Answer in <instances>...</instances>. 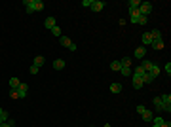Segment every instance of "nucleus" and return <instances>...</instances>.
<instances>
[{"instance_id":"f257e3e1","label":"nucleus","mask_w":171,"mask_h":127,"mask_svg":"<svg viewBox=\"0 0 171 127\" xmlns=\"http://www.w3.org/2000/svg\"><path fill=\"white\" fill-rule=\"evenodd\" d=\"M150 11H152V4H150V2H141V6H139V13H141V15H145V17H148Z\"/></svg>"},{"instance_id":"f03ea898","label":"nucleus","mask_w":171,"mask_h":127,"mask_svg":"<svg viewBox=\"0 0 171 127\" xmlns=\"http://www.w3.org/2000/svg\"><path fill=\"white\" fill-rule=\"evenodd\" d=\"M162 104H164V112H171V95H162Z\"/></svg>"},{"instance_id":"7ed1b4c3","label":"nucleus","mask_w":171,"mask_h":127,"mask_svg":"<svg viewBox=\"0 0 171 127\" xmlns=\"http://www.w3.org/2000/svg\"><path fill=\"white\" fill-rule=\"evenodd\" d=\"M15 91H17L19 99H25V97H27V93H28V85H27V84H23V82H21V84H19V87H17Z\"/></svg>"},{"instance_id":"20e7f679","label":"nucleus","mask_w":171,"mask_h":127,"mask_svg":"<svg viewBox=\"0 0 171 127\" xmlns=\"http://www.w3.org/2000/svg\"><path fill=\"white\" fill-rule=\"evenodd\" d=\"M89 8H91V11H101L105 8V2H103V0H91Z\"/></svg>"},{"instance_id":"39448f33","label":"nucleus","mask_w":171,"mask_h":127,"mask_svg":"<svg viewBox=\"0 0 171 127\" xmlns=\"http://www.w3.org/2000/svg\"><path fill=\"white\" fill-rule=\"evenodd\" d=\"M133 55H135L137 59H145V55H146V49H145V47L141 46V47H137V49L133 51Z\"/></svg>"},{"instance_id":"423d86ee","label":"nucleus","mask_w":171,"mask_h":127,"mask_svg":"<svg viewBox=\"0 0 171 127\" xmlns=\"http://www.w3.org/2000/svg\"><path fill=\"white\" fill-rule=\"evenodd\" d=\"M141 40H142V44H145V46H150V44H152L154 40H152V36H150V32H145L141 36Z\"/></svg>"},{"instance_id":"0eeeda50","label":"nucleus","mask_w":171,"mask_h":127,"mask_svg":"<svg viewBox=\"0 0 171 127\" xmlns=\"http://www.w3.org/2000/svg\"><path fill=\"white\" fill-rule=\"evenodd\" d=\"M148 74H150V76H152V78H156L158 74H160V66H158V65H154V63H152V66H150Z\"/></svg>"},{"instance_id":"6e6552de","label":"nucleus","mask_w":171,"mask_h":127,"mask_svg":"<svg viewBox=\"0 0 171 127\" xmlns=\"http://www.w3.org/2000/svg\"><path fill=\"white\" fill-rule=\"evenodd\" d=\"M152 104L156 106L160 112H164V104H162V99H160V97H154V99H152Z\"/></svg>"},{"instance_id":"1a4fd4ad","label":"nucleus","mask_w":171,"mask_h":127,"mask_svg":"<svg viewBox=\"0 0 171 127\" xmlns=\"http://www.w3.org/2000/svg\"><path fill=\"white\" fill-rule=\"evenodd\" d=\"M44 25H46V29H48V30H51V29L55 27V17H48L46 21H44Z\"/></svg>"},{"instance_id":"9d476101","label":"nucleus","mask_w":171,"mask_h":127,"mask_svg":"<svg viewBox=\"0 0 171 127\" xmlns=\"http://www.w3.org/2000/svg\"><path fill=\"white\" fill-rule=\"evenodd\" d=\"M53 68L55 70H63L65 68V61H63V59H55V61H53Z\"/></svg>"},{"instance_id":"9b49d317","label":"nucleus","mask_w":171,"mask_h":127,"mask_svg":"<svg viewBox=\"0 0 171 127\" xmlns=\"http://www.w3.org/2000/svg\"><path fill=\"white\" fill-rule=\"evenodd\" d=\"M142 85H145V84H142V80H141L139 76H135V74H133V87H135V89H141Z\"/></svg>"},{"instance_id":"f8f14e48","label":"nucleus","mask_w":171,"mask_h":127,"mask_svg":"<svg viewBox=\"0 0 171 127\" xmlns=\"http://www.w3.org/2000/svg\"><path fill=\"white\" fill-rule=\"evenodd\" d=\"M32 6H34V11H42L44 10V2H42V0H32Z\"/></svg>"},{"instance_id":"ddd939ff","label":"nucleus","mask_w":171,"mask_h":127,"mask_svg":"<svg viewBox=\"0 0 171 127\" xmlns=\"http://www.w3.org/2000/svg\"><path fill=\"white\" fill-rule=\"evenodd\" d=\"M44 63H46V57H42V55H36V57H34V66H38V68H40Z\"/></svg>"},{"instance_id":"4468645a","label":"nucleus","mask_w":171,"mask_h":127,"mask_svg":"<svg viewBox=\"0 0 171 127\" xmlns=\"http://www.w3.org/2000/svg\"><path fill=\"white\" fill-rule=\"evenodd\" d=\"M110 91L112 93H122V84H118V82L110 84Z\"/></svg>"},{"instance_id":"2eb2a0df","label":"nucleus","mask_w":171,"mask_h":127,"mask_svg":"<svg viewBox=\"0 0 171 127\" xmlns=\"http://www.w3.org/2000/svg\"><path fill=\"white\" fill-rule=\"evenodd\" d=\"M150 46H152L154 49H162V47H164V40H162V38H158V40H154Z\"/></svg>"},{"instance_id":"dca6fc26","label":"nucleus","mask_w":171,"mask_h":127,"mask_svg":"<svg viewBox=\"0 0 171 127\" xmlns=\"http://www.w3.org/2000/svg\"><path fill=\"white\" fill-rule=\"evenodd\" d=\"M139 10H129V17H131V23H137V17H139Z\"/></svg>"},{"instance_id":"f3484780","label":"nucleus","mask_w":171,"mask_h":127,"mask_svg":"<svg viewBox=\"0 0 171 127\" xmlns=\"http://www.w3.org/2000/svg\"><path fill=\"white\" fill-rule=\"evenodd\" d=\"M19 84H21V80H19V78H10V87H11V89H17Z\"/></svg>"},{"instance_id":"a211bd4d","label":"nucleus","mask_w":171,"mask_h":127,"mask_svg":"<svg viewBox=\"0 0 171 127\" xmlns=\"http://www.w3.org/2000/svg\"><path fill=\"white\" fill-rule=\"evenodd\" d=\"M59 40H61V46H65V47H71V44H72V40L68 36H61Z\"/></svg>"},{"instance_id":"6ab92c4d","label":"nucleus","mask_w":171,"mask_h":127,"mask_svg":"<svg viewBox=\"0 0 171 127\" xmlns=\"http://www.w3.org/2000/svg\"><path fill=\"white\" fill-rule=\"evenodd\" d=\"M141 80H142V84H152V80H154V78L150 76L148 72H145V74H142V78H141Z\"/></svg>"},{"instance_id":"aec40b11","label":"nucleus","mask_w":171,"mask_h":127,"mask_svg":"<svg viewBox=\"0 0 171 127\" xmlns=\"http://www.w3.org/2000/svg\"><path fill=\"white\" fill-rule=\"evenodd\" d=\"M141 116H142V120H145V121H152V118H154V116H152V112H148V110H145Z\"/></svg>"},{"instance_id":"412c9836","label":"nucleus","mask_w":171,"mask_h":127,"mask_svg":"<svg viewBox=\"0 0 171 127\" xmlns=\"http://www.w3.org/2000/svg\"><path fill=\"white\" fill-rule=\"evenodd\" d=\"M25 6H27V13H34V6H32V0H25Z\"/></svg>"},{"instance_id":"4be33fe9","label":"nucleus","mask_w":171,"mask_h":127,"mask_svg":"<svg viewBox=\"0 0 171 127\" xmlns=\"http://www.w3.org/2000/svg\"><path fill=\"white\" fill-rule=\"evenodd\" d=\"M164 121H165V120H164V118H160V116H158V118H152V125H154V127H160Z\"/></svg>"},{"instance_id":"5701e85b","label":"nucleus","mask_w":171,"mask_h":127,"mask_svg":"<svg viewBox=\"0 0 171 127\" xmlns=\"http://www.w3.org/2000/svg\"><path fill=\"white\" fill-rule=\"evenodd\" d=\"M141 2L139 0H129V10H139Z\"/></svg>"},{"instance_id":"b1692460","label":"nucleus","mask_w":171,"mask_h":127,"mask_svg":"<svg viewBox=\"0 0 171 127\" xmlns=\"http://www.w3.org/2000/svg\"><path fill=\"white\" fill-rule=\"evenodd\" d=\"M122 74H124V76H131L133 74V70H131V66H122Z\"/></svg>"},{"instance_id":"393cba45","label":"nucleus","mask_w":171,"mask_h":127,"mask_svg":"<svg viewBox=\"0 0 171 127\" xmlns=\"http://www.w3.org/2000/svg\"><path fill=\"white\" fill-rule=\"evenodd\" d=\"M146 23H148V17H145V15L137 17V25H146Z\"/></svg>"},{"instance_id":"a878e982","label":"nucleus","mask_w":171,"mask_h":127,"mask_svg":"<svg viewBox=\"0 0 171 127\" xmlns=\"http://www.w3.org/2000/svg\"><path fill=\"white\" fill-rule=\"evenodd\" d=\"M150 36H152V40H158V38H162V32L158 29H154L152 32H150Z\"/></svg>"},{"instance_id":"bb28decb","label":"nucleus","mask_w":171,"mask_h":127,"mask_svg":"<svg viewBox=\"0 0 171 127\" xmlns=\"http://www.w3.org/2000/svg\"><path fill=\"white\" fill-rule=\"evenodd\" d=\"M120 65H122V66H131V57H124V59L120 61Z\"/></svg>"},{"instance_id":"cd10ccee","label":"nucleus","mask_w":171,"mask_h":127,"mask_svg":"<svg viewBox=\"0 0 171 127\" xmlns=\"http://www.w3.org/2000/svg\"><path fill=\"white\" fill-rule=\"evenodd\" d=\"M142 70H145V72H148V70H150V66H152V61H142Z\"/></svg>"},{"instance_id":"c85d7f7f","label":"nucleus","mask_w":171,"mask_h":127,"mask_svg":"<svg viewBox=\"0 0 171 127\" xmlns=\"http://www.w3.org/2000/svg\"><path fill=\"white\" fill-rule=\"evenodd\" d=\"M110 68H112V70H120V68H122L120 61H112V63H110Z\"/></svg>"},{"instance_id":"c756f323","label":"nucleus","mask_w":171,"mask_h":127,"mask_svg":"<svg viewBox=\"0 0 171 127\" xmlns=\"http://www.w3.org/2000/svg\"><path fill=\"white\" fill-rule=\"evenodd\" d=\"M133 74H135V76H139V78H142V74H145L142 66H137V68H135V72H133Z\"/></svg>"},{"instance_id":"7c9ffc66","label":"nucleus","mask_w":171,"mask_h":127,"mask_svg":"<svg viewBox=\"0 0 171 127\" xmlns=\"http://www.w3.org/2000/svg\"><path fill=\"white\" fill-rule=\"evenodd\" d=\"M51 34H55V36H59V38H61V29H59V27L55 25L53 29H51Z\"/></svg>"},{"instance_id":"2f4dec72","label":"nucleus","mask_w":171,"mask_h":127,"mask_svg":"<svg viewBox=\"0 0 171 127\" xmlns=\"http://www.w3.org/2000/svg\"><path fill=\"white\" fill-rule=\"evenodd\" d=\"M38 70H40L38 66H34V65L31 66V74H32V76H36V74H38Z\"/></svg>"},{"instance_id":"473e14b6","label":"nucleus","mask_w":171,"mask_h":127,"mask_svg":"<svg viewBox=\"0 0 171 127\" xmlns=\"http://www.w3.org/2000/svg\"><path fill=\"white\" fill-rule=\"evenodd\" d=\"M10 97H11V99H19L17 91H15V89H10Z\"/></svg>"},{"instance_id":"72a5a7b5","label":"nucleus","mask_w":171,"mask_h":127,"mask_svg":"<svg viewBox=\"0 0 171 127\" xmlns=\"http://www.w3.org/2000/svg\"><path fill=\"white\" fill-rule=\"evenodd\" d=\"M145 104H137V114H142V112H145Z\"/></svg>"},{"instance_id":"f704fd0d","label":"nucleus","mask_w":171,"mask_h":127,"mask_svg":"<svg viewBox=\"0 0 171 127\" xmlns=\"http://www.w3.org/2000/svg\"><path fill=\"white\" fill-rule=\"evenodd\" d=\"M164 70H165V72H167V76H169V74H171V63H167V65L164 66Z\"/></svg>"},{"instance_id":"c9c22d12","label":"nucleus","mask_w":171,"mask_h":127,"mask_svg":"<svg viewBox=\"0 0 171 127\" xmlns=\"http://www.w3.org/2000/svg\"><path fill=\"white\" fill-rule=\"evenodd\" d=\"M89 4H91V0H82V6H88L89 8Z\"/></svg>"},{"instance_id":"e433bc0d","label":"nucleus","mask_w":171,"mask_h":127,"mask_svg":"<svg viewBox=\"0 0 171 127\" xmlns=\"http://www.w3.org/2000/svg\"><path fill=\"white\" fill-rule=\"evenodd\" d=\"M160 127H171V121H164V123H162Z\"/></svg>"},{"instance_id":"4c0bfd02","label":"nucleus","mask_w":171,"mask_h":127,"mask_svg":"<svg viewBox=\"0 0 171 127\" xmlns=\"http://www.w3.org/2000/svg\"><path fill=\"white\" fill-rule=\"evenodd\" d=\"M2 121H4V120H2V118H0V123H2Z\"/></svg>"},{"instance_id":"58836bf2","label":"nucleus","mask_w":171,"mask_h":127,"mask_svg":"<svg viewBox=\"0 0 171 127\" xmlns=\"http://www.w3.org/2000/svg\"><path fill=\"white\" fill-rule=\"evenodd\" d=\"M0 114H2V108H0Z\"/></svg>"},{"instance_id":"ea45409f","label":"nucleus","mask_w":171,"mask_h":127,"mask_svg":"<svg viewBox=\"0 0 171 127\" xmlns=\"http://www.w3.org/2000/svg\"><path fill=\"white\" fill-rule=\"evenodd\" d=\"M152 127H154V125H152Z\"/></svg>"},{"instance_id":"a19ab883","label":"nucleus","mask_w":171,"mask_h":127,"mask_svg":"<svg viewBox=\"0 0 171 127\" xmlns=\"http://www.w3.org/2000/svg\"><path fill=\"white\" fill-rule=\"evenodd\" d=\"M14 127H15V125H14Z\"/></svg>"}]
</instances>
